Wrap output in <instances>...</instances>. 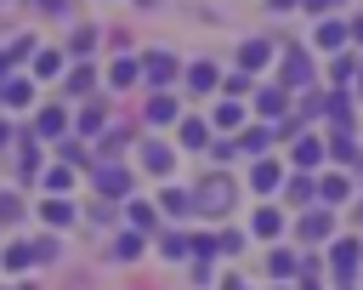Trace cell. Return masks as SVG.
Returning a JSON list of instances; mask_svg holds the SVG:
<instances>
[{"label": "cell", "instance_id": "cell-1", "mask_svg": "<svg viewBox=\"0 0 363 290\" xmlns=\"http://www.w3.org/2000/svg\"><path fill=\"white\" fill-rule=\"evenodd\" d=\"M204 193H210V199H204L210 210H227V205H233V182H227V176H216V182H210Z\"/></svg>", "mask_w": 363, "mask_h": 290}, {"label": "cell", "instance_id": "cell-2", "mask_svg": "<svg viewBox=\"0 0 363 290\" xmlns=\"http://www.w3.org/2000/svg\"><path fill=\"white\" fill-rule=\"evenodd\" d=\"M147 74H153V80H170V74H176V57H170V51H153V57H147Z\"/></svg>", "mask_w": 363, "mask_h": 290}, {"label": "cell", "instance_id": "cell-3", "mask_svg": "<svg viewBox=\"0 0 363 290\" xmlns=\"http://www.w3.org/2000/svg\"><path fill=\"white\" fill-rule=\"evenodd\" d=\"M170 114H176V102H170V97H159V102H153V108H147V119H153V125H164V119H170Z\"/></svg>", "mask_w": 363, "mask_h": 290}]
</instances>
